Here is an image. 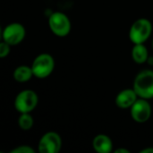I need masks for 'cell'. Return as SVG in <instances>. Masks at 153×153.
Returning a JSON list of instances; mask_svg holds the SVG:
<instances>
[{
	"label": "cell",
	"instance_id": "cell-1",
	"mask_svg": "<svg viewBox=\"0 0 153 153\" xmlns=\"http://www.w3.org/2000/svg\"><path fill=\"white\" fill-rule=\"evenodd\" d=\"M133 89L142 99H153V71L143 70L134 79Z\"/></svg>",
	"mask_w": 153,
	"mask_h": 153
},
{
	"label": "cell",
	"instance_id": "cell-2",
	"mask_svg": "<svg viewBox=\"0 0 153 153\" xmlns=\"http://www.w3.org/2000/svg\"><path fill=\"white\" fill-rule=\"evenodd\" d=\"M152 31V22L145 18L136 20L129 30V39L134 44H143L151 36Z\"/></svg>",
	"mask_w": 153,
	"mask_h": 153
},
{
	"label": "cell",
	"instance_id": "cell-3",
	"mask_svg": "<svg viewBox=\"0 0 153 153\" xmlns=\"http://www.w3.org/2000/svg\"><path fill=\"white\" fill-rule=\"evenodd\" d=\"M55 67V61L52 56L47 53L39 55L31 65L32 72L35 77L44 79L49 76Z\"/></svg>",
	"mask_w": 153,
	"mask_h": 153
},
{
	"label": "cell",
	"instance_id": "cell-4",
	"mask_svg": "<svg viewBox=\"0 0 153 153\" xmlns=\"http://www.w3.org/2000/svg\"><path fill=\"white\" fill-rule=\"evenodd\" d=\"M39 102L38 95L31 90H25L21 91L14 100V107L18 112L30 113L37 107Z\"/></svg>",
	"mask_w": 153,
	"mask_h": 153
},
{
	"label": "cell",
	"instance_id": "cell-5",
	"mask_svg": "<svg viewBox=\"0 0 153 153\" xmlns=\"http://www.w3.org/2000/svg\"><path fill=\"white\" fill-rule=\"evenodd\" d=\"M48 25L51 31L58 37H65L71 30V22L66 14L56 12L48 19Z\"/></svg>",
	"mask_w": 153,
	"mask_h": 153
},
{
	"label": "cell",
	"instance_id": "cell-6",
	"mask_svg": "<svg viewBox=\"0 0 153 153\" xmlns=\"http://www.w3.org/2000/svg\"><path fill=\"white\" fill-rule=\"evenodd\" d=\"M62 147V140L58 134L55 132L46 133L39 140V152L40 153H57Z\"/></svg>",
	"mask_w": 153,
	"mask_h": 153
},
{
	"label": "cell",
	"instance_id": "cell-7",
	"mask_svg": "<svg viewBox=\"0 0 153 153\" xmlns=\"http://www.w3.org/2000/svg\"><path fill=\"white\" fill-rule=\"evenodd\" d=\"M3 40L11 46H15L21 43L25 37V29L19 22L8 24L3 30Z\"/></svg>",
	"mask_w": 153,
	"mask_h": 153
},
{
	"label": "cell",
	"instance_id": "cell-8",
	"mask_svg": "<svg viewBox=\"0 0 153 153\" xmlns=\"http://www.w3.org/2000/svg\"><path fill=\"white\" fill-rule=\"evenodd\" d=\"M131 116L137 123L148 121L152 116V106L145 99L140 98L131 107Z\"/></svg>",
	"mask_w": 153,
	"mask_h": 153
},
{
	"label": "cell",
	"instance_id": "cell-9",
	"mask_svg": "<svg viewBox=\"0 0 153 153\" xmlns=\"http://www.w3.org/2000/svg\"><path fill=\"white\" fill-rule=\"evenodd\" d=\"M134 89H126L120 91L116 98V105L120 108H129L138 100Z\"/></svg>",
	"mask_w": 153,
	"mask_h": 153
},
{
	"label": "cell",
	"instance_id": "cell-10",
	"mask_svg": "<svg viewBox=\"0 0 153 153\" xmlns=\"http://www.w3.org/2000/svg\"><path fill=\"white\" fill-rule=\"evenodd\" d=\"M93 149L99 153H109L113 150V143L111 139L105 134L97 135L92 142Z\"/></svg>",
	"mask_w": 153,
	"mask_h": 153
},
{
	"label": "cell",
	"instance_id": "cell-11",
	"mask_svg": "<svg viewBox=\"0 0 153 153\" xmlns=\"http://www.w3.org/2000/svg\"><path fill=\"white\" fill-rule=\"evenodd\" d=\"M34 76L31 66L20 65L13 71V78L18 82H26Z\"/></svg>",
	"mask_w": 153,
	"mask_h": 153
},
{
	"label": "cell",
	"instance_id": "cell-12",
	"mask_svg": "<svg viewBox=\"0 0 153 153\" xmlns=\"http://www.w3.org/2000/svg\"><path fill=\"white\" fill-rule=\"evenodd\" d=\"M148 49L143 44H134L132 49L133 60L137 64H144L148 60Z\"/></svg>",
	"mask_w": 153,
	"mask_h": 153
},
{
	"label": "cell",
	"instance_id": "cell-13",
	"mask_svg": "<svg viewBox=\"0 0 153 153\" xmlns=\"http://www.w3.org/2000/svg\"><path fill=\"white\" fill-rule=\"evenodd\" d=\"M33 118L30 115V113H22L21 114L19 119H18V125L19 127L22 130H30L33 126Z\"/></svg>",
	"mask_w": 153,
	"mask_h": 153
},
{
	"label": "cell",
	"instance_id": "cell-14",
	"mask_svg": "<svg viewBox=\"0 0 153 153\" xmlns=\"http://www.w3.org/2000/svg\"><path fill=\"white\" fill-rule=\"evenodd\" d=\"M35 151L28 145H21L13 149L10 153H34Z\"/></svg>",
	"mask_w": 153,
	"mask_h": 153
},
{
	"label": "cell",
	"instance_id": "cell-15",
	"mask_svg": "<svg viewBox=\"0 0 153 153\" xmlns=\"http://www.w3.org/2000/svg\"><path fill=\"white\" fill-rule=\"evenodd\" d=\"M10 46L8 43H6L5 41H2L0 43V57L4 58L6 56L9 55L10 53Z\"/></svg>",
	"mask_w": 153,
	"mask_h": 153
},
{
	"label": "cell",
	"instance_id": "cell-16",
	"mask_svg": "<svg viewBox=\"0 0 153 153\" xmlns=\"http://www.w3.org/2000/svg\"><path fill=\"white\" fill-rule=\"evenodd\" d=\"M115 152L116 153H130V152L126 149H123V148H119V149H117L115 150Z\"/></svg>",
	"mask_w": 153,
	"mask_h": 153
},
{
	"label": "cell",
	"instance_id": "cell-17",
	"mask_svg": "<svg viewBox=\"0 0 153 153\" xmlns=\"http://www.w3.org/2000/svg\"><path fill=\"white\" fill-rule=\"evenodd\" d=\"M141 153H153V148H146V149H143L142 150Z\"/></svg>",
	"mask_w": 153,
	"mask_h": 153
},
{
	"label": "cell",
	"instance_id": "cell-18",
	"mask_svg": "<svg viewBox=\"0 0 153 153\" xmlns=\"http://www.w3.org/2000/svg\"><path fill=\"white\" fill-rule=\"evenodd\" d=\"M152 48H153V40H152Z\"/></svg>",
	"mask_w": 153,
	"mask_h": 153
}]
</instances>
